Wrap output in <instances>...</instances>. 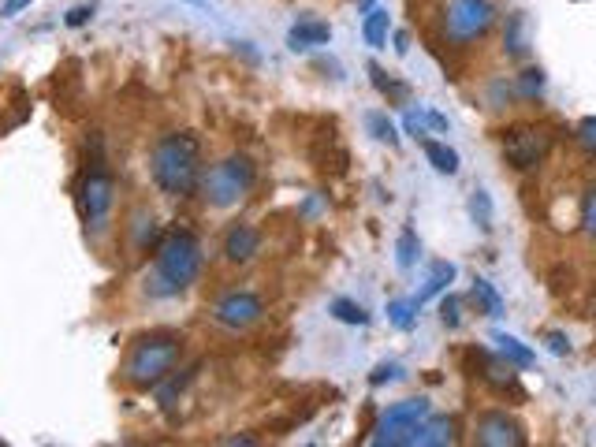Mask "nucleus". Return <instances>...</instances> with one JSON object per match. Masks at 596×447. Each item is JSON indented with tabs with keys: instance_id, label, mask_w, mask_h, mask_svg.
<instances>
[{
	"instance_id": "f257e3e1",
	"label": "nucleus",
	"mask_w": 596,
	"mask_h": 447,
	"mask_svg": "<svg viewBox=\"0 0 596 447\" xmlns=\"http://www.w3.org/2000/svg\"><path fill=\"white\" fill-rule=\"evenodd\" d=\"M149 179L164 198L198 194L202 179V138L194 131H168L149 149Z\"/></svg>"
},
{
	"instance_id": "f03ea898",
	"label": "nucleus",
	"mask_w": 596,
	"mask_h": 447,
	"mask_svg": "<svg viewBox=\"0 0 596 447\" xmlns=\"http://www.w3.org/2000/svg\"><path fill=\"white\" fill-rule=\"evenodd\" d=\"M205 254L198 235L187 228L168 231L161 243H157V254H153V272L146 276V295L153 298H176L183 295L198 276H202Z\"/></svg>"
},
{
	"instance_id": "7ed1b4c3",
	"label": "nucleus",
	"mask_w": 596,
	"mask_h": 447,
	"mask_svg": "<svg viewBox=\"0 0 596 447\" xmlns=\"http://www.w3.org/2000/svg\"><path fill=\"white\" fill-rule=\"evenodd\" d=\"M183 358V336L176 332H149V336H138L131 343V351L123 358V380L138 388V392H149L157 388L164 377H172Z\"/></svg>"
},
{
	"instance_id": "20e7f679",
	"label": "nucleus",
	"mask_w": 596,
	"mask_h": 447,
	"mask_svg": "<svg viewBox=\"0 0 596 447\" xmlns=\"http://www.w3.org/2000/svg\"><path fill=\"white\" fill-rule=\"evenodd\" d=\"M254 183H258V164L250 161L246 153H228L217 164L202 168L198 194H202V202L209 209H231V205H239L254 190Z\"/></svg>"
},
{
	"instance_id": "39448f33",
	"label": "nucleus",
	"mask_w": 596,
	"mask_h": 447,
	"mask_svg": "<svg viewBox=\"0 0 596 447\" xmlns=\"http://www.w3.org/2000/svg\"><path fill=\"white\" fill-rule=\"evenodd\" d=\"M496 19H500V12L492 0H447L444 12H440V38L451 49H470L492 34Z\"/></svg>"
},
{
	"instance_id": "423d86ee",
	"label": "nucleus",
	"mask_w": 596,
	"mask_h": 447,
	"mask_svg": "<svg viewBox=\"0 0 596 447\" xmlns=\"http://www.w3.org/2000/svg\"><path fill=\"white\" fill-rule=\"evenodd\" d=\"M75 202H79V217L86 224L90 235H105L112 224V209H116V176L101 164L97 157L94 164H86L79 187H75Z\"/></svg>"
},
{
	"instance_id": "0eeeda50",
	"label": "nucleus",
	"mask_w": 596,
	"mask_h": 447,
	"mask_svg": "<svg viewBox=\"0 0 596 447\" xmlns=\"http://www.w3.org/2000/svg\"><path fill=\"white\" fill-rule=\"evenodd\" d=\"M429 414H433V403H429L425 395L388 403V407L380 410V418L373 421V429H369L366 440L373 447H407L410 433H414Z\"/></svg>"
},
{
	"instance_id": "6e6552de",
	"label": "nucleus",
	"mask_w": 596,
	"mask_h": 447,
	"mask_svg": "<svg viewBox=\"0 0 596 447\" xmlns=\"http://www.w3.org/2000/svg\"><path fill=\"white\" fill-rule=\"evenodd\" d=\"M556 146V135L544 123H515L503 131V161L511 164L515 172H533L548 161V153Z\"/></svg>"
},
{
	"instance_id": "1a4fd4ad",
	"label": "nucleus",
	"mask_w": 596,
	"mask_h": 447,
	"mask_svg": "<svg viewBox=\"0 0 596 447\" xmlns=\"http://www.w3.org/2000/svg\"><path fill=\"white\" fill-rule=\"evenodd\" d=\"M265 317V298L254 295V291H224V295L213 302V321L220 328H231V332H246L254 328Z\"/></svg>"
},
{
	"instance_id": "9d476101",
	"label": "nucleus",
	"mask_w": 596,
	"mask_h": 447,
	"mask_svg": "<svg viewBox=\"0 0 596 447\" xmlns=\"http://www.w3.org/2000/svg\"><path fill=\"white\" fill-rule=\"evenodd\" d=\"M470 362L477 366L474 377L481 380L492 395H503V399H507V395H511V399H526L522 384H518V369L511 366L500 351L492 354V351H477L474 347V351H470Z\"/></svg>"
},
{
	"instance_id": "9b49d317",
	"label": "nucleus",
	"mask_w": 596,
	"mask_h": 447,
	"mask_svg": "<svg viewBox=\"0 0 596 447\" xmlns=\"http://www.w3.org/2000/svg\"><path fill=\"white\" fill-rule=\"evenodd\" d=\"M474 444L481 447H522L526 429L507 410H481L474 418Z\"/></svg>"
},
{
	"instance_id": "f8f14e48",
	"label": "nucleus",
	"mask_w": 596,
	"mask_h": 447,
	"mask_svg": "<svg viewBox=\"0 0 596 447\" xmlns=\"http://www.w3.org/2000/svg\"><path fill=\"white\" fill-rule=\"evenodd\" d=\"M220 254L231 265H250V261L261 254V231L254 224H231L224 231V243H220Z\"/></svg>"
},
{
	"instance_id": "ddd939ff",
	"label": "nucleus",
	"mask_w": 596,
	"mask_h": 447,
	"mask_svg": "<svg viewBox=\"0 0 596 447\" xmlns=\"http://www.w3.org/2000/svg\"><path fill=\"white\" fill-rule=\"evenodd\" d=\"M447 444H459V421L447 418V414H429L407 440V447H447Z\"/></svg>"
},
{
	"instance_id": "4468645a",
	"label": "nucleus",
	"mask_w": 596,
	"mask_h": 447,
	"mask_svg": "<svg viewBox=\"0 0 596 447\" xmlns=\"http://www.w3.org/2000/svg\"><path fill=\"white\" fill-rule=\"evenodd\" d=\"M328 41H332V27L325 19H298L295 27L287 30V49L291 53H313Z\"/></svg>"
},
{
	"instance_id": "2eb2a0df",
	"label": "nucleus",
	"mask_w": 596,
	"mask_h": 447,
	"mask_svg": "<svg viewBox=\"0 0 596 447\" xmlns=\"http://www.w3.org/2000/svg\"><path fill=\"white\" fill-rule=\"evenodd\" d=\"M470 302H474V310L481 313V317H488V321H500L503 310H507V306H503V295L488 284L485 276H474V284H470Z\"/></svg>"
},
{
	"instance_id": "dca6fc26",
	"label": "nucleus",
	"mask_w": 596,
	"mask_h": 447,
	"mask_svg": "<svg viewBox=\"0 0 596 447\" xmlns=\"http://www.w3.org/2000/svg\"><path fill=\"white\" fill-rule=\"evenodd\" d=\"M455 272H459V269H455L451 261H433V265H429V276H425V284H421V291L414 295V302H418V306H425V302L440 298L447 287H451Z\"/></svg>"
},
{
	"instance_id": "f3484780",
	"label": "nucleus",
	"mask_w": 596,
	"mask_h": 447,
	"mask_svg": "<svg viewBox=\"0 0 596 447\" xmlns=\"http://www.w3.org/2000/svg\"><path fill=\"white\" fill-rule=\"evenodd\" d=\"M366 71H369V79H373V86H377V94L388 97V105H407V101H410V86H407V82L395 79L392 71H384L377 60H373Z\"/></svg>"
},
{
	"instance_id": "a211bd4d",
	"label": "nucleus",
	"mask_w": 596,
	"mask_h": 447,
	"mask_svg": "<svg viewBox=\"0 0 596 447\" xmlns=\"http://www.w3.org/2000/svg\"><path fill=\"white\" fill-rule=\"evenodd\" d=\"M492 343H496V351H500L515 369H533V366H537V354L529 351V347L518 336H507V332H492Z\"/></svg>"
},
{
	"instance_id": "6ab92c4d",
	"label": "nucleus",
	"mask_w": 596,
	"mask_h": 447,
	"mask_svg": "<svg viewBox=\"0 0 596 447\" xmlns=\"http://www.w3.org/2000/svg\"><path fill=\"white\" fill-rule=\"evenodd\" d=\"M388 30H392V12L388 8H369L362 19V41L369 49H384L388 45Z\"/></svg>"
},
{
	"instance_id": "aec40b11",
	"label": "nucleus",
	"mask_w": 596,
	"mask_h": 447,
	"mask_svg": "<svg viewBox=\"0 0 596 447\" xmlns=\"http://www.w3.org/2000/svg\"><path fill=\"white\" fill-rule=\"evenodd\" d=\"M421 149H425V161L433 164L440 176H459V153L447 146V142L425 138V142H421Z\"/></svg>"
},
{
	"instance_id": "412c9836",
	"label": "nucleus",
	"mask_w": 596,
	"mask_h": 447,
	"mask_svg": "<svg viewBox=\"0 0 596 447\" xmlns=\"http://www.w3.org/2000/svg\"><path fill=\"white\" fill-rule=\"evenodd\" d=\"M421 258V239L414 228H403L399 231V239H395V265H399V272H410L414 265H418Z\"/></svg>"
},
{
	"instance_id": "4be33fe9",
	"label": "nucleus",
	"mask_w": 596,
	"mask_h": 447,
	"mask_svg": "<svg viewBox=\"0 0 596 447\" xmlns=\"http://www.w3.org/2000/svg\"><path fill=\"white\" fill-rule=\"evenodd\" d=\"M503 49L507 56H526V15L522 12H511L507 15V23H503Z\"/></svg>"
},
{
	"instance_id": "5701e85b",
	"label": "nucleus",
	"mask_w": 596,
	"mask_h": 447,
	"mask_svg": "<svg viewBox=\"0 0 596 447\" xmlns=\"http://www.w3.org/2000/svg\"><path fill=\"white\" fill-rule=\"evenodd\" d=\"M328 313L336 317L339 325H354V328H366L369 325V313L354 302V298H332L328 302Z\"/></svg>"
},
{
	"instance_id": "b1692460",
	"label": "nucleus",
	"mask_w": 596,
	"mask_h": 447,
	"mask_svg": "<svg viewBox=\"0 0 596 447\" xmlns=\"http://www.w3.org/2000/svg\"><path fill=\"white\" fill-rule=\"evenodd\" d=\"M418 302L414 298H392L388 302V321H392L399 332H414V325H418Z\"/></svg>"
},
{
	"instance_id": "393cba45",
	"label": "nucleus",
	"mask_w": 596,
	"mask_h": 447,
	"mask_svg": "<svg viewBox=\"0 0 596 447\" xmlns=\"http://www.w3.org/2000/svg\"><path fill=\"white\" fill-rule=\"evenodd\" d=\"M470 220H474L481 231H492V220H496V209H492V194L485 187L470 190Z\"/></svg>"
},
{
	"instance_id": "a878e982",
	"label": "nucleus",
	"mask_w": 596,
	"mask_h": 447,
	"mask_svg": "<svg viewBox=\"0 0 596 447\" xmlns=\"http://www.w3.org/2000/svg\"><path fill=\"white\" fill-rule=\"evenodd\" d=\"M366 127H369V135L377 138V142L399 149V131H395V123L388 120V112H366Z\"/></svg>"
},
{
	"instance_id": "bb28decb",
	"label": "nucleus",
	"mask_w": 596,
	"mask_h": 447,
	"mask_svg": "<svg viewBox=\"0 0 596 447\" xmlns=\"http://www.w3.org/2000/svg\"><path fill=\"white\" fill-rule=\"evenodd\" d=\"M190 377H194V369H183V377H176V373H172V377H164L161 384L153 388V392H157V403H161L164 410L172 407L179 395H183V388L190 384Z\"/></svg>"
},
{
	"instance_id": "cd10ccee",
	"label": "nucleus",
	"mask_w": 596,
	"mask_h": 447,
	"mask_svg": "<svg viewBox=\"0 0 596 447\" xmlns=\"http://www.w3.org/2000/svg\"><path fill=\"white\" fill-rule=\"evenodd\" d=\"M515 94L522 101H537L544 94V71L541 68H526L515 75Z\"/></svg>"
},
{
	"instance_id": "c85d7f7f",
	"label": "nucleus",
	"mask_w": 596,
	"mask_h": 447,
	"mask_svg": "<svg viewBox=\"0 0 596 447\" xmlns=\"http://www.w3.org/2000/svg\"><path fill=\"white\" fill-rule=\"evenodd\" d=\"M574 146L582 149L589 161H596V116H585V120L574 127Z\"/></svg>"
},
{
	"instance_id": "c756f323",
	"label": "nucleus",
	"mask_w": 596,
	"mask_h": 447,
	"mask_svg": "<svg viewBox=\"0 0 596 447\" xmlns=\"http://www.w3.org/2000/svg\"><path fill=\"white\" fill-rule=\"evenodd\" d=\"M440 325L447 332H455L462 325V298L451 295V291H444V298H440Z\"/></svg>"
},
{
	"instance_id": "7c9ffc66",
	"label": "nucleus",
	"mask_w": 596,
	"mask_h": 447,
	"mask_svg": "<svg viewBox=\"0 0 596 447\" xmlns=\"http://www.w3.org/2000/svg\"><path fill=\"white\" fill-rule=\"evenodd\" d=\"M407 377V369L399 366V362H380L373 373H369V384L373 388H384V384H395V380H403Z\"/></svg>"
},
{
	"instance_id": "2f4dec72",
	"label": "nucleus",
	"mask_w": 596,
	"mask_h": 447,
	"mask_svg": "<svg viewBox=\"0 0 596 447\" xmlns=\"http://www.w3.org/2000/svg\"><path fill=\"white\" fill-rule=\"evenodd\" d=\"M582 231L589 239H596V187L582 194Z\"/></svg>"
},
{
	"instance_id": "473e14b6",
	"label": "nucleus",
	"mask_w": 596,
	"mask_h": 447,
	"mask_svg": "<svg viewBox=\"0 0 596 447\" xmlns=\"http://www.w3.org/2000/svg\"><path fill=\"white\" fill-rule=\"evenodd\" d=\"M403 131H407L410 138L425 142V138H429V123H425V112H407V116H403Z\"/></svg>"
},
{
	"instance_id": "72a5a7b5",
	"label": "nucleus",
	"mask_w": 596,
	"mask_h": 447,
	"mask_svg": "<svg viewBox=\"0 0 596 447\" xmlns=\"http://www.w3.org/2000/svg\"><path fill=\"white\" fill-rule=\"evenodd\" d=\"M541 339H544V347H548L552 354H559V358H567V354H570V336H567V332L552 328V332H544Z\"/></svg>"
},
{
	"instance_id": "f704fd0d",
	"label": "nucleus",
	"mask_w": 596,
	"mask_h": 447,
	"mask_svg": "<svg viewBox=\"0 0 596 447\" xmlns=\"http://www.w3.org/2000/svg\"><path fill=\"white\" fill-rule=\"evenodd\" d=\"M94 19V4H79V8H71L68 15H64V23H68L71 30H79V27H86Z\"/></svg>"
},
{
	"instance_id": "c9c22d12",
	"label": "nucleus",
	"mask_w": 596,
	"mask_h": 447,
	"mask_svg": "<svg viewBox=\"0 0 596 447\" xmlns=\"http://www.w3.org/2000/svg\"><path fill=\"white\" fill-rule=\"evenodd\" d=\"M34 4V0H4L0 4V19H15V15H23Z\"/></svg>"
},
{
	"instance_id": "e433bc0d",
	"label": "nucleus",
	"mask_w": 596,
	"mask_h": 447,
	"mask_svg": "<svg viewBox=\"0 0 596 447\" xmlns=\"http://www.w3.org/2000/svg\"><path fill=\"white\" fill-rule=\"evenodd\" d=\"M421 112H425V123H429L433 131H444V135H447V131H451V123H447L444 112H436V109H421Z\"/></svg>"
},
{
	"instance_id": "4c0bfd02",
	"label": "nucleus",
	"mask_w": 596,
	"mask_h": 447,
	"mask_svg": "<svg viewBox=\"0 0 596 447\" xmlns=\"http://www.w3.org/2000/svg\"><path fill=\"white\" fill-rule=\"evenodd\" d=\"M395 53H399V56L410 53V34H407V30H399V34H395Z\"/></svg>"
},
{
	"instance_id": "58836bf2",
	"label": "nucleus",
	"mask_w": 596,
	"mask_h": 447,
	"mask_svg": "<svg viewBox=\"0 0 596 447\" xmlns=\"http://www.w3.org/2000/svg\"><path fill=\"white\" fill-rule=\"evenodd\" d=\"M224 444H254V436H228Z\"/></svg>"
},
{
	"instance_id": "ea45409f",
	"label": "nucleus",
	"mask_w": 596,
	"mask_h": 447,
	"mask_svg": "<svg viewBox=\"0 0 596 447\" xmlns=\"http://www.w3.org/2000/svg\"><path fill=\"white\" fill-rule=\"evenodd\" d=\"M358 8H362V12H369V8H373V0H358Z\"/></svg>"
}]
</instances>
